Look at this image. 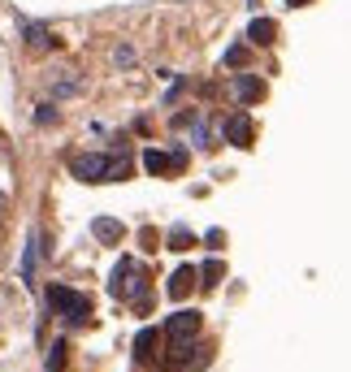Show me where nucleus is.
I'll use <instances>...</instances> for the list:
<instances>
[{
	"label": "nucleus",
	"mask_w": 351,
	"mask_h": 372,
	"mask_svg": "<svg viewBox=\"0 0 351 372\" xmlns=\"http://www.w3.org/2000/svg\"><path fill=\"white\" fill-rule=\"evenodd\" d=\"M113 61H117V65H135V48H131V43H117V48H113Z\"/></svg>",
	"instance_id": "aec40b11"
},
{
	"label": "nucleus",
	"mask_w": 351,
	"mask_h": 372,
	"mask_svg": "<svg viewBox=\"0 0 351 372\" xmlns=\"http://www.w3.org/2000/svg\"><path fill=\"white\" fill-rule=\"evenodd\" d=\"M48 308H53L65 325H83L91 316V299L83 290H69V286H48Z\"/></svg>",
	"instance_id": "7ed1b4c3"
},
{
	"label": "nucleus",
	"mask_w": 351,
	"mask_h": 372,
	"mask_svg": "<svg viewBox=\"0 0 351 372\" xmlns=\"http://www.w3.org/2000/svg\"><path fill=\"white\" fill-rule=\"evenodd\" d=\"M183 165H187V147H173V152H169V169H173V173H178Z\"/></svg>",
	"instance_id": "4be33fe9"
},
{
	"label": "nucleus",
	"mask_w": 351,
	"mask_h": 372,
	"mask_svg": "<svg viewBox=\"0 0 351 372\" xmlns=\"http://www.w3.org/2000/svg\"><path fill=\"white\" fill-rule=\"evenodd\" d=\"M69 95H83V74L57 69L53 74V100H69Z\"/></svg>",
	"instance_id": "6e6552de"
},
{
	"label": "nucleus",
	"mask_w": 351,
	"mask_h": 372,
	"mask_svg": "<svg viewBox=\"0 0 351 372\" xmlns=\"http://www.w3.org/2000/svg\"><path fill=\"white\" fill-rule=\"evenodd\" d=\"M109 294H113V299H121V303H139V308H147V268H143L139 260H131V256H121L117 268H113Z\"/></svg>",
	"instance_id": "f257e3e1"
},
{
	"label": "nucleus",
	"mask_w": 351,
	"mask_h": 372,
	"mask_svg": "<svg viewBox=\"0 0 351 372\" xmlns=\"http://www.w3.org/2000/svg\"><path fill=\"white\" fill-rule=\"evenodd\" d=\"M39 256H44V230H31V238H27V252H22V286H35Z\"/></svg>",
	"instance_id": "39448f33"
},
{
	"label": "nucleus",
	"mask_w": 351,
	"mask_h": 372,
	"mask_svg": "<svg viewBox=\"0 0 351 372\" xmlns=\"http://www.w3.org/2000/svg\"><path fill=\"white\" fill-rule=\"evenodd\" d=\"M187 247H195V234L187 226H173L169 230V252H187Z\"/></svg>",
	"instance_id": "dca6fc26"
},
{
	"label": "nucleus",
	"mask_w": 351,
	"mask_h": 372,
	"mask_svg": "<svg viewBox=\"0 0 351 372\" xmlns=\"http://www.w3.org/2000/svg\"><path fill=\"white\" fill-rule=\"evenodd\" d=\"M230 91H234V100H239V104H256V100H265V83L256 78V74H234V78H230Z\"/></svg>",
	"instance_id": "423d86ee"
},
{
	"label": "nucleus",
	"mask_w": 351,
	"mask_h": 372,
	"mask_svg": "<svg viewBox=\"0 0 351 372\" xmlns=\"http://www.w3.org/2000/svg\"><path fill=\"white\" fill-rule=\"evenodd\" d=\"M225 139H230L234 147H252V139H256L252 117H247V113H234L230 121H225Z\"/></svg>",
	"instance_id": "0eeeda50"
},
{
	"label": "nucleus",
	"mask_w": 351,
	"mask_h": 372,
	"mask_svg": "<svg viewBox=\"0 0 351 372\" xmlns=\"http://www.w3.org/2000/svg\"><path fill=\"white\" fill-rule=\"evenodd\" d=\"M143 169L152 173V178H165V173H173V169H169V156L157 152V147H147V152H143Z\"/></svg>",
	"instance_id": "4468645a"
},
{
	"label": "nucleus",
	"mask_w": 351,
	"mask_h": 372,
	"mask_svg": "<svg viewBox=\"0 0 351 372\" xmlns=\"http://www.w3.org/2000/svg\"><path fill=\"white\" fill-rule=\"evenodd\" d=\"M69 173L79 182H121L131 173V165H126V156H100V152H87V156H79L69 165Z\"/></svg>",
	"instance_id": "f03ea898"
},
{
	"label": "nucleus",
	"mask_w": 351,
	"mask_h": 372,
	"mask_svg": "<svg viewBox=\"0 0 351 372\" xmlns=\"http://www.w3.org/2000/svg\"><path fill=\"white\" fill-rule=\"evenodd\" d=\"M195 282H199V273H195L191 264H183V268H178V273L169 277V299H187Z\"/></svg>",
	"instance_id": "9d476101"
},
{
	"label": "nucleus",
	"mask_w": 351,
	"mask_h": 372,
	"mask_svg": "<svg viewBox=\"0 0 351 372\" xmlns=\"http://www.w3.org/2000/svg\"><path fill=\"white\" fill-rule=\"evenodd\" d=\"M91 234H95L100 242L113 247V242H121V234H126V230H121V221H113V216H95V221H91Z\"/></svg>",
	"instance_id": "9b49d317"
},
{
	"label": "nucleus",
	"mask_w": 351,
	"mask_h": 372,
	"mask_svg": "<svg viewBox=\"0 0 351 372\" xmlns=\"http://www.w3.org/2000/svg\"><path fill=\"white\" fill-rule=\"evenodd\" d=\"M22 35H27V43L35 48V53H48V48H57V43H61L53 31L44 27V22H22Z\"/></svg>",
	"instance_id": "1a4fd4ad"
},
{
	"label": "nucleus",
	"mask_w": 351,
	"mask_h": 372,
	"mask_svg": "<svg viewBox=\"0 0 351 372\" xmlns=\"http://www.w3.org/2000/svg\"><path fill=\"white\" fill-rule=\"evenodd\" d=\"M157 346H161V329H152V325L139 329V333H135V359H152Z\"/></svg>",
	"instance_id": "ddd939ff"
},
{
	"label": "nucleus",
	"mask_w": 351,
	"mask_h": 372,
	"mask_svg": "<svg viewBox=\"0 0 351 372\" xmlns=\"http://www.w3.org/2000/svg\"><path fill=\"white\" fill-rule=\"evenodd\" d=\"M247 39L260 43V48H269L273 39H278V22H273V18H256L252 27H247Z\"/></svg>",
	"instance_id": "f8f14e48"
},
{
	"label": "nucleus",
	"mask_w": 351,
	"mask_h": 372,
	"mask_svg": "<svg viewBox=\"0 0 351 372\" xmlns=\"http://www.w3.org/2000/svg\"><path fill=\"white\" fill-rule=\"evenodd\" d=\"M53 121H57V100H53V104H39V109H35V126H53Z\"/></svg>",
	"instance_id": "6ab92c4d"
},
{
	"label": "nucleus",
	"mask_w": 351,
	"mask_h": 372,
	"mask_svg": "<svg viewBox=\"0 0 351 372\" xmlns=\"http://www.w3.org/2000/svg\"><path fill=\"white\" fill-rule=\"evenodd\" d=\"M65 351H69L65 338H57V342H53V351H48V359H44V368H48V372H61V368H65Z\"/></svg>",
	"instance_id": "f3484780"
},
{
	"label": "nucleus",
	"mask_w": 351,
	"mask_h": 372,
	"mask_svg": "<svg viewBox=\"0 0 351 372\" xmlns=\"http://www.w3.org/2000/svg\"><path fill=\"white\" fill-rule=\"evenodd\" d=\"M291 5H308V0H291Z\"/></svg>",
	"instance_id": "5701e85b"
},
{
	"label": "nucleus",
	"mask_w": 351,
	"mask_h": 372,
	"mask_svg": "<svg viewBox=\"0 0 351 372\" xmlns=\"http://www.w3.org/2000/svg\"><path fill=\"white\" fill-rule=\"evenodd\" d=\"M247 61H252V53H247V48H243V43H234V48H230V53H225V65H230V69H243Z\"/></svg>",
	"instance_id": "a211bd4d"
},
{
	"label": "nucleus",
	"mask_w": 351,
	"mask_h": 372,
	"mask_svg": "<svg viewBox=\"0 0 351 372\" xmlns=\"http://www.w3.org/2000/svg\"><path fill=\"white\" fill-rule=\"evenodd\" d=\"M195 273H199V277H204L199 286H217V282L225 277V264H221V260H204V264H199Z\"/></svg>",
	"instance_id": "2eb2a0df"
},
{
	"label": "nucleus",
	"mask_w": 351,
	"mask_h": 372,
	"mask_svg": "<svg viewBox=\"0 0 351 372\" xmlns=\"http://www.w3.org/2000/svg\"><path fill=\"white\" fill-rule=\"evenodd\" d=\"M199 320H204V316H199L195 308H183V312H173L169 320H165V342H169V351H178V346L183 342H191L195 333H199Z\"/></svg>",
	"instance_id": "20e7f679"
},
{
	"label": "nucleus",
	"mask_w": 351,
	"mask_h": 372,
	"mask_svg": "<svg viewBox=\"0 0 351 372\" xmlns=\"http://www.w3.org/2000/svg\"><path fill=\"white\" fill-rule=\"evenodd\" d=\"M187 126H199V113L191 109V113H178L173 117V130H187Z\"/></svg>",
	"instance_id": "412c9836"
}]
</instances>
